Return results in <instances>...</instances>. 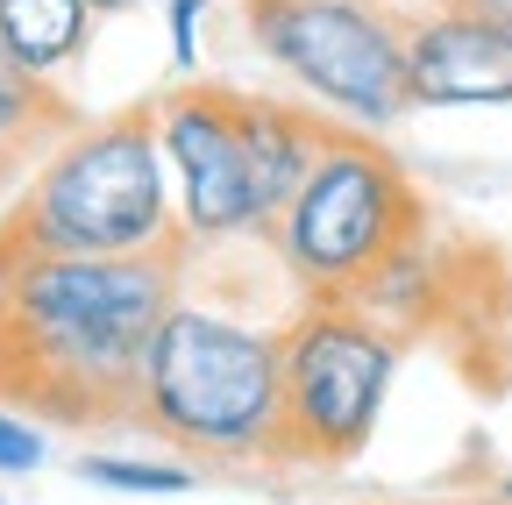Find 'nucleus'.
Instances as JSON below:
<instances>
[{
    "label": "nucleus",
    "mask_w": 512,
    "mask_h": 505,
    "mask_svg": "<svg viewBox=\"0 0 512 505\" xmlns=\"http://www.w3.org/2000/svg\"><path fill=\"white\" fill-rule=\"evenodd\" d=\"M178 249L43 257L0 249V406L43 427L136 420L143 349L178 299Z\"/></svg>",
    "instance_id": "f257e3e1"
},
{
    "label": "nucleus",
    "mask_w": 512,
    "mask_h": 505,
    "mask_svg": "<svg viewBox=\"0 0 512 505\" xmlns=\"http://www.w3.org/2000/svg\"><path fill=\"white\" fill-rule=\"evenodd\" d=\"M0 249H43V257L185 249L157 107H128L64 136L50 164L29 178V193L0 214Z\"/></svg>",
    "instance_id": "f03ea898"
},
{
    "label": "nucleus",
    "mask_w": 512,
    "mask_h": 505,
    "mask_svg": "<svg viewBox=\"0 0 512 505\" xmlns=\"http://www.w3.org/2000/svg\"><path fill=\"white\" fill-rule=\"evenodd\" d=\"M136 420L207 463H264L285 427V335L171 299L143 349Z\"/></svg>",
    "instance_id": "7ed1b4c3"
},
{
    "label": "nucleus",
    "mask_w": 512,
    "mask_h": 505,
    "mask_svg": "<svg viewBox=\"0 0 512 505\" xmlns=\"http://www.w3.org/2000/svg\"><path fill=\"white\" fill-rule=\"evenodd\" d=\"M271 228L285 271L313 299H349L399 242L420 235V193L370 136H328L320 164Z\"/></svg>",
    "instance_id": "20e7f679"
},
{
    "label": "nucleus",
    "mask_w": 512,
    "mask_h": 505,
    "mask_svg": "<svg viewBox=\"0 0 512 505\" xmlns=\"http://www.w3.org/2000/svg\"><path fill=\"white\" fill-rule=\"evenodd\" d=\"M256 57L356 129H392L406 100V29L377 0H242Z\"/></svg>",
    "instance_id": "39448f33"
},
{
    "label": "nucleus",
    "mask_w": 512,
    "mask_h": 505,
    "mask_svg": "<svg viewBox=\"0 0 512 505\" xmlns=\"http://www.w3.org/2000/svg\"><path fill=\"white\" fill-rule=\"evenodd\" d=\"M399 377V342L349 299H320L285 328V463H349L370 449Z\"/></svg>",
    "instance_id": "423d86ee"
},
{
    "label": "nucleus",
    "mask_w": 512,
    "mask_h": 505,
    "mask_svg": "<svg viewBox=\"0 0 512 505\" xmlns=\"http://www.w3.org/2000/svg\"><path fill=\"white\" fill-rule=\"evenodd\" d=\"M157 136L164 164L178 171V228L185 242H235L264 235V207L249 185L242 129H235V93L228 86H185L157 100Z\"/></svg>",
    "instance_id": "0eeeda50"
},
{
    "label": "nucleus",
    "mask_w": 512,
    "mask_h": 505,
    "mask_svg": "<svg viewBox=\"0 0 512 505\" xmlns=\"http://www.w3.org/2000/svg\"><path fill=\"white\" fill-rule=\"evenodd\" d=\"M406 100L413 107H512V29L470 0H441L406 22Z\"/></svg>",
    "instance_id": "6e6552de"
},
{
    "label": "nucleus",
    "mask_w": 512,
    "mask_h": 505,
    "mask_svg": "<svg viewBox=\"0 0 512 505\" xmlns=\"http://www.w3.org/2000/svg\"><path fill=\"white\" fill-rule=\"evenodd\" d=\"M235 129H242V157H249V185H256V207H264V228L292 207V193L306 185V171L328 150V121L292 107V100H256L235 93Z\"/></svg>",
    "instance_id": "1a4fd4ad"
},
{
    "label": "nucleus",
    "mask_w": 512,
    "mask_h": 505,
    "mask_svg": "<svg viewBox=\"0 0 512 505\" xmlns=\"http://www.w3.org/2000/svg\"><path fill=\"white\" fill-rule=\"evenodd\" d=\"M93 22H100L93 0H0V43L43 79L79 65L93 43Z\"/></svg>",
    "instance_id": "9d476101"
},
{
    "label": "nucleus",
    "mask_w": 512,
    "mask_h": 505,
    "mask_svg": "<svg viewBox=\"0 0 512 505\" xmlns=\"http://www.w3.org/2000/svg\"><path fill=\"white\" fill-rule=\"evenodd\" d=\"M72 129H79V114L50 93V79L29 72L22 57L0 43V150H8V157H29V150H43V143H64Z\"/></svg>",
    "instance_id": "9b49d317"
},
{
    "label": "nucleus",
    "mask_w": 512,
    "mask_h": 505,
    "mask_svg": "<svg viewBox=\"0 0 512 505\" xmlns=\"http://www.w3.org/2000/svg\"><path fill=\"white\" fill-rule=\"evenodd\" d=\"M79 477L86 484H107V491H157V498L200 484L185 463H150V456H79Z\"/></svg>",
    "instance_id": "f8f14e48"
},
{
    "label": "nucleus",
    "mask_w": 512,
    "mask_h": 505,
    "mask_svg": "<svg viewBox=\"0 0 512 505\" xmlns=\"http://www.w3.org/2000/svg\"><path fill=\"white\" fill-rule=\"evenodd\" d=\"M43 456H50V441L36 434V420L0 406V477H29V470H43Z\"/></svg>",
    "instance_id": "ddd939ff"
},
{
    "label": "nucleus",
    "mask_w": 512,
    "mask_h": 505,
    "mask_svg": "<svg viewBox=\"0 0 512 505\" xmlns=\"http://www.w3.org/2000/svg\"><path fill=\"white\" fill-rule=\"evenodd\" d=\"M200 15H207V0H171V65L178 72L200 65Z\"/></svg>",
    "instance_id": "4468645a"
},
{
    "label": "nucleus",
    "mask_w": 512,
    "mask_h": 505,
    "mask_svg": "<svg viewBox=\"0 0 512 505\" xmlns=\"http://www.w3.org/2000/svg\"><path fill=\"white\" fill-rule=\"evenodd\" d=\"M470 8H477V15H491L498 29H512V0H470Z\"/></svg>",
    "instance_id": "2eb2a0df"
},
{
    "label": "nucleus",
    "mask_w": 512,
    "mask_h": 505,
    "mask_svg": "<svg viewBox=\"0 0 512 505\" xmlns=\"http://www.w3.org/2000/svg\"><path fill=\"white\" fill-rule=\"evenodd\" d=\"M136 8H143V0H93V15H100V22H107V15H136Z\"/></svg>",
    "instance_id": "dca6fc26"
},
{
    "label": "nucleus",
    "mask_w": 512,
    "mask_h": 505,
    "mask_svg": "<svg viewBox=\"0 0 512 505\" xmlns=\"http://www.w3.org/2000/svg\"><path fill=\"white\" fill-rule=\"evenodd\" d=\"M15 164H22V157H8V150H0V185H8V178H15Z\"/></svg>",
    "instance_id": "f3484780"
},
{
    "label": "nucleus",
    "mask_w": 512,
    "mask_h": 505,
    "mask_svg": "<svg viewBox=\"0 0 512 505\" xmlns=\"http://www.w3.org/2000/svg\"><path fill=\"white\" fill-rule=\"evenodd\" d=\"M498 505H512V470H505V477H498Z\"/></svg>",
    "instance_id": "a211bd4d"
},
{
    "label": "nucleus",
    "mask_w": 512,
    "mask_h": 505,
    "mask_svg": "<svg viewBox=\"0 0 512 505\" xmlns=\"http://www.w3.org/2000/svg\"><path fill=\"white\" fill-rule=\"evenodd\" d=\"M0 505H8V498H0Z\"/></svg>",
    "instance_id": "6ab92c4d"
}]
</instances>
